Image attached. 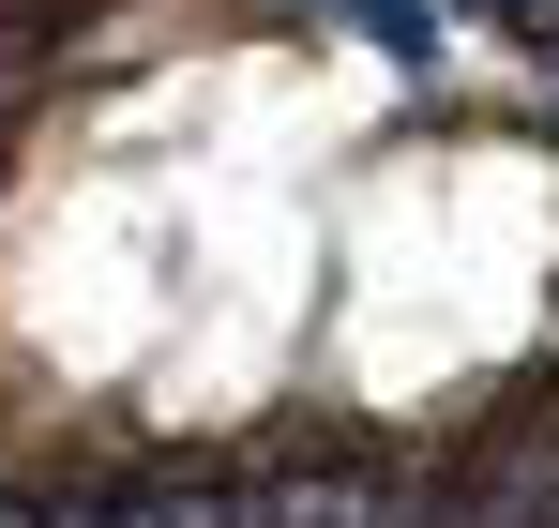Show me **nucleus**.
Masks as SVG:
<instances>
[{"label":"nucleus","mask_w":559,"mask_h":528,"mask_svg":"<svg viewBox=\"0 0 559 528\" xmlns=\"http://www.w3.org/2000/svg\"><path fill=\"white\" fill-rule=\"evenodd\" d=\"M364 46H393V61H439V0H333Z\"/></svg>","instance_id":"1"},{"label":"nucleus","mask_w":559,"mask_h":528,"mask_svg":"<svg viewBox=\"0 0 559 528\" xmlns=\"http://www.w3.org/2000/svg\"><path fill=\"white\" fill-rule=\"evenodd\" d=\"M468 514H484V528H559V453H530L514 483H484Z\"/></svg>","instance_id":"2"}]
</instances>
